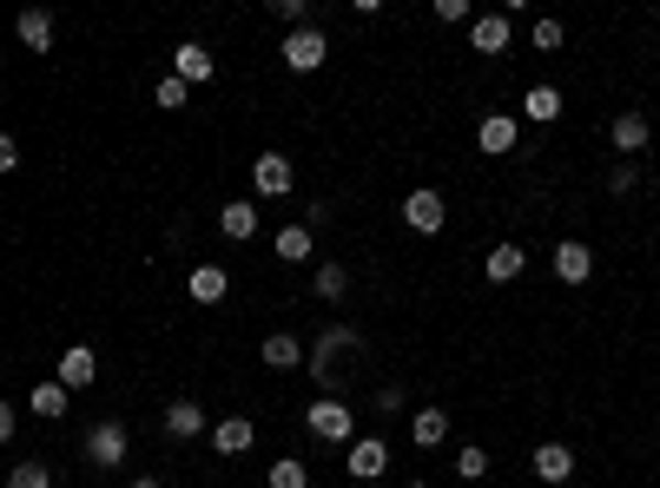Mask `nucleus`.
<instances>
[{
  "mask_svg": "<svg viewBox=\"0 0 660 488\" xmlns=\"http://www.w3.org/2000/svg\"><path fill=\"white\" fill-rule=\"evenodd\" d=\"M350 357H364V337H357L350 324H331V330L304 350V370H311V377L324 383V397H331V383H344V370H337V364H350Z\"/></svg>",
  "mask_w": 660,
  "mask_h": 488,
  "instance_id": "nucleus-1",
  "label": "nucleus"
},
{
  "mask_svg": "<svg viewBox=\"0 0 660 488\" xmlns=\"http://www.w3.org/2000/svg\"><path fill=\"white\" fill-rule=\"evenodd\" d=\"M304 430L317 436V443H357V416H350V403H337V397H317L311 410H304Z\"/></svg>",
  "mask_w": 660,
  "mask_h": 488,
  "instance_id": "nucleus-2",
  "label": "nucleus"
},
{
  "mask_svg": "<svg viewBox=\"0 0 660 488\" xmlns=\"http://www.w3.org/2000/svg\"><path fill=\"white\" fill-rule=\"evenodd\" d=\"M278 53H284V66H291V73H317V66L331 59V40H324V26H311V20H304V26H291V33L278 40Z\"/></svg>",
  "mask_w": 660,
  "mask_h": 488,
  "instance_id": "nucleus-3",
  "label": "nucleus"
},
{
  "mask_svg": "<svg viewBox=\"0 0 660 488\" xmlns=\"http://www.w3.org/2000/svg\"><path fill=\"white\" fill-rule=\"evenodd\" d=\"M79 449H86V463H93V469H119V463H126V449H132V436H126V423H119V416H106V423H86V443H79Z\"/></svg>",
  "mask_w": 660,
  "mask_h": 488,
  "instance_id": "nucleus-4",
  "label": "nucleus"
},
{
  "mask_svg": "<svg viewBox=\"0 0 660 488\" xmlns=\"http://www.w3.org/2000/svg\"><path fill=\"white\" fill-rule=\"evenodd\" d=\"M291 185H297V165L284 152H258L251 159V192L258 198H291Z\"/></svg>",
  "mask_w": 660,
  "mask_h": 488,
  "instance_id": "nucleus-5",
  "label": "nucleus"
},
{
  "mask_svg": "<svg viewBox=\"0 0 660 488\" xmlns=\"http://www.w3.org/2000/svg\"><path fill=\"white\" fill-rule=\"evenodd\" d=\"M403 225H410V231H423V238H436V231L450 225V205H443V192H436V185H416V192L403 198Z\"/></svg>",
  "mask_w": 660,
  "mask_h": 488,
  "instance_id": "nucleus-6",
  "label": "nucleus"
},
{
  "mask_svg": "<svg viewBox=\"0 0 660 488\" xmlns=\"http://www.w3.org/2000/svg\"><path fill=\"white\" fill-rule=\"evenodd\" d=\"M344 469H350V482H377V476H390V443H383V436H357V443L344 449Z\"/></svg>",
  "mask_w": 660,
  "mask_h": 488,
  "instance_id": "nucleus-7",
  "label": "nucleus"
},
{
  "mask_svg": "<svg viewBox=\"0 0 660 488\" xmlns=\"http://www.w3.org/2000/svg\"><path fill=\"white\" fill-rule=\"evenodd\" d=\"M218 73V59L198 46V40H185V46H172V79H185V86H205Z\"/></svg>",
  "mask_w": 660,
  "mask_h": 488,
  "instance_id": "nucleus-8",
  "label": "nucleus"
},
{
  "mask_svg": "<svg viewBox=\"0 0 660 488\" xmlns=\"http://www.w3.org/2000/svg\"><path fill=\"white\" fill-rule=\"evenodd\" d=\"M555 278H562V284H588V278H595V251H588L582 238H562V245H555Z\"/></svg>",
  "mask_w": 660,
  "mask_h": 488,
  "instance_id": "nucleus-9",
  "label": "nucleus"
},
{
  "mask_svg": "<svg viewBox=\"0 0 660 488\" xmlns=\"http://www.w3.org/2000/svg\"><path fill=\"white\" fill-rule=\"evenodd\" d=\"M165 436H172V443H192V436H212V423H205V410H198L192 397H178V403H165Z\"/></svg>",
  "mask_w": 660,
  "mask_h": 488,
  "instance_id": "nucleus-10",
  "label": "nucleus"
},
{
  "mask_svg": "<svg viewBox=\"0 0 660 488\" xmlns=\"http://www.w3.org/2000/svg\"><path fill=\"white\" fill-rule=\"evenodd\" d=\"M535 476H542V488L575 482V449H569V443H542V449H535Z\"/></svg>",
  "mask_w": 660,
  "mask_h": 488,
  "instance_id": "nucleus-11",
  "label": "nucleus"
},
{
  "mask_svg": "<svg viewBox=\"0 0 660 488\" xmlns=\"http://www.w3.org/2000/svg\"><path fill=\"white\" fill-rule=\"evenodd\" d=\"M509 33H516L509 13H476V20H469V46H476V53H509Z\"/></svg>",
  "mask_w": 660,
  "mask_h": 488,
  "instance_id": "nucleus-12",
  "label": "nucleus"
},
{
  "mask_svg": "<svg viewBox=\"0 0 660 488\" xmlns=\"http://www.w3.org/2000/svg\"><path fill=\"white\" fill-rule=\"evenodd\" d=\"M516 139H522V126H516L509 112H489V119L476 126V145H483L489 159H502V152H516Z\"/></svg>",
  "mask_w": 660,
  "mask_h": 488,
  "instance_id": "nucleus-13",
  "label": "nucleus"
},
{
  "mask_svg": "<svg viewBox=\"0 0 660 488\" xmlns=\"http://www.w3.org/2000/svg\"><path fill=\"white\" fill-rule=\"evenodd\" d=\"M13 40H20L26 53H46V46H53V13H46V7H26V13L13 20Z\"/></svg>",
  "mask_w": 660,
  "mask_h": 488,
  "instance_id": "nucleus-14",
  "label": "nucleus"
},
{
  "mask_svg": "<svg viewBox=\"0 0 660 488\" xmlns=\"http://www.w3.org/2000/svg\"><path fill=\"white\" fill-rule=\"evenodd\" d=\"M608 139H615V152H648V139H654V126H648V112H621L615 126H608Z\"/></svg>",
  "mask_w": 660,
  "mask_h": 488,
  "instance_id": "nucleus-15",
  "label": "nucleus"
},
{
  "mask_svg": "<svg viewBox=\"0 0 660 488\" xmlns=\"http://www.w3.org/2000/svg\"><path fill=\"white\" fill-rule=\"evenodd\" d=\"M185 291H192V304H218V297L231 291V271H225V264H192Z\"/></svg>",
  "mask_w": 660,
  "mask_h": 488,
  "instance_id": "nucleus-16",
  "label": "nucleus"
},
{
  "mask_svg": "<svg viewBox=\"0 0 660 488\" xmlns=\"http://www.w3.org/2000/svg\"><path fill=\"white\" fill-rule=\"evenodd\" d=\"M258 357H264V370H304V344H297L291 330H271V337L258 344Z\"/></svg>",
  "mask_w": 660,
  "mask_h": 488,
  "instance_id": "nucleus-17",
  "label": "nucleus"
},
{
  "mask_svg": "<svg viewBox=\"0 0 660 488\" xmlns=\"http://www.w3.org/2000/svg\"><path fill=\"white\" fill-rule=\"evenodd\" d=\"M93 377H99V357H93L86 344H73V350L59 357V370H53V383H66V390H86Z\"/></svg>",
  "mask_w": 660,
  "mask_h": 488,
  "instance_id": "nucleus-18",
  "label": "nucleus"
},
{
  "mask_svg": "<svg viewBox=\"0 0 660 488\" xmlns=\"http://www.w3.org/2000/svg\"><path fill=\"white\" fill-rule=\"evenodd\" d=\"M258 443V423H245V416H225V423H212V449L218 456H245Z\"/></svg>",
  "mask_w": 660,
  "mask_h": 488,
  "instance_id": "nucleus-19",
  "label": "nucleus"
},
{
  "mask_svg": "<svg viewBox=\"0 0 660 488\" xmlns=\"http://www.w3.org/2000/svg\"><path fill=\"white\" fill-rule=\"evenodd\" d=\"M218 231H225L231 245H245V238H258V205H251V198H231V205L218 212Z\"/></svg>",
  "mask_w": 660,
  "mask_h": 488,
  "instance_id": "nucleus-20",
  "label": "nucleus"
},
{
  "mask_svg": "<svg viewBox=\"0 0 660 488\" xmlns=\"http://www.w3.org/2000/svg\"><path fill=\"white\" fill-rule=\"evenodd\" d=\"M483 271H489V284H516V278L529 271V251H522V245H496V251L483 258Z\"/></svg>",
  "mask_w": 660,
  "mask_h": 488,
  "instance_id": "nucleus-21",
  "label": "nucleus"
},
{
  "mask_svg": "<svg viewBox=\"0 0 660 488\" xmlns=\"http://www.w3.org/2000/svg\"><path fill=\"white\" fill-rule=\"evenodd\" d=\"M410 443H416V449L450 443V410H436V403H430V410H416V416H410Z\"/></svg>",
  "mask_w": 660,
  "mask_h": 488,
  "instance_id": "nucleus-22",
  "label": "nucleus"
},
{
  "mask_svg": "<svg viewBox=\"0 0 660 488\" xmlns=\"http://www.w3.org/2000/svg\"><path fill=\"white\" fill-rule=\"evenodd\" d=\"M522 112H529L535 126H555V119H562V93H555V86H529V93H522Z\"/></svg>",
  "mask_w": 660,
  "mask_h": 488,
  "instance_id": "nucleus-23",
  "label": "nucleus"
},
{
  "mask_svg": "<svg viewBox=\"0 0 660 488\" xmlns=\"http://www.w3.org/2000/svg\"><path fill=\"white\" fill-rule=\"evenodd\" d=\"M66 397H73L66 383H40V390L26 397V410H33L40 423H59V416H66Z\"/></svg>",
  "mask_w": 660,
  "mask_h": 488,
  "instance_id": "nucleus-24",
  "label": "nucleus"
},
{
  "mask_svg": "<svg viewBox=\"0 0 660 488\" xmlns=\"http://www.w3.org/2000/svg\"><path fill=\"white\" fill-rule=\"evenodd\" d=\"M311 245H317V231H311V225H284V231H278V258H284V264H304V258H311Z\"/></svg>",
  "mask_w": 660,
  "mask_h": 488,
  "instance_id": "nucleus-25",
  "label": "nucleus"
},
{
  "mask_svg": "<svg viewBox=\"0 0 660 488\" xmlns=\"http://www.w3.org/2000/svg\"><path fill=\"white\" fill-rule=\"evenodd\" d=\"M311 291H317L324 304H337V297L350 291V271H344V264H317V271H311Z\"/></svg>",
  "mask_w": 660,
  "mask_h": 488,
  "instance_id": "nucleus-26",
  "label": "nucleus"
},
{
  "mask_svg": "<svg viewBox=\"0 0 660 488\" xmlns=\"http://www.w3.org/2000/svg\"><path fill=\"white\" fill-rule=\"evenodd\" d=\"M264 482H271V488H311V469H304L297 456H278V463L264 469Z\"/></svg>",
  "mask_w": 660,
  "mask_h": 488,
  "instance_id": "nucleus-27",
  "label": "nucleus"
},
{
  "mask_svg": "<svg viewBox=\"0 0 660 488\" xmlns=\"http://www.w3.org/2000/svg\"><path fill=\"white\" fill-rule=\"evenodd\" d=\"M456 476H463V482H483V476H489V449H483V443H463V449H456Z\"/></svg>",
  "mask_w": 660,
  "mask_h": 488,
  "instance_id": "nucleus-28",
  "label": "nucleus"
},
{
  "mask_svg": "<svg viewBox=\"0 0 660 488\" xmlns=\"http://www.w3.org/2000/svg\"><path fill=\"white\" fill-rule=\"evenodd\" d=\"M7 488H53V469H46V463H13Z\"/></svg>",
  "mask_w": 660,
  "mask_h": 488,
  "instance_id": "nucleus-29",
  "label": "nucleus"
},
{
  "mask_svg": "<svg viewBox=\"0 0 660 488\" xmlns=\"http://www.w3.org/2000/svg\"><path fill=\"white\" fill-rule=\"evenodd\" d=\"M152 99H159V106H165V112H178V106H185V99H192V86H185V79H172V73H165V79H159V86H152Z\"/></svg>",
  "mask_w": 660,
  "mask_h": 488,
  "instance_id": "nucleus-30",
  "label": "nucleus"
},
{
  "mask_svg": "<svg viewBox=\"0 0 660 488\" xmlns=\"http://www.w3.org/2000/svg\"><path fill=\"white\" fill-rule=\"evenodd\" d=\"M529 40H535V53H555L569 33H562V20H535V26H529Z\"/></svg>",
  "mask_w": 660,
  "mask_h": 488,
  "instance_id": "nucleus-31",
  "label": "nucleus"
},
{
  "mask_svg": "<svg viewBox=\"0 0 660 488\" xmlns=\"http://www.w3.org/2000/svg\"><path fill=\"white\" fill-rule=\"evenodd\" d=\"M635 185H641V165H635V159H621V165L608 172V192H615V198H628Z\"/></svg>",
  "mask_w": 660,
  "mask_h": 488,
  "instance_id": "nucleus-32",
  "label": "nucleus"
},
{
  "mask_svg": "<svg viewBox=\"0 0 660 488\" xmlns=\"http://www.w3.org/2000/svg\"><path fill=\"white\" fill-rule=\"evenodd\" d=\"M436 20H450V26H469L476 13H469V0H436Z\"/></svg>",
  "mask_w": 660,
  "mask_h": 488,
  "instance_id": "nucleus-33",
  "label": "nucleus"
},
{
  "mask_svg": "<svg viewBox=\"0 0 660 488\" xmlns=\"http://www.w3.org/2000/svg\"><path fill=\"white\" fill-rule=\"evenodd\" d=\"M271 13H278V20H291V26H304V13H311V7H304V0H271Z\"/></svg>",
  "mask_w": 660,
  "mask_h": 488,
  "instance_id": "nucleus-34",
  "label": "nucleus"
},
{
  "mask_svg": "<svg viewBox=\"0 0 660 488\" xmlns=\"http://www.w3.org/2000/svg\"><path fill=\"white\" fill-rule=\"evenodd\" d=\"M377 410L397 416V410H403V383H383V390H377Z\"/></svg>",
  "mask_w": 660,
  "mask_h": 488,
  "instance_id": "nucleus-35",
  "label": "nucleus"
},
{
  "mask_svg": "<svg viewBox=\"0 0 660 488\" xmlns=\"http://www.w3.org/2000/svg\"><path fill=\"white\" fill-rule=\"evenodd\" d=\"M13 165H20V145H13V139L0 132V172H13Z\"/></svg>",
  "mask_w": 660,
  "mask_h": 488,
  "instance_id": "nucleus-36",
  "label": "nucleus"
},
{
  "mask_svg": "<svg viewBox=\"0 0 660 488\" xmlns=\"http://www.w3.org/2000/svg\"><path fill=\"white\" fill-rule=\"evenodd\" d=\"M0 443H13V403L0 397Z\"/></svg>",
  "mask_w": 660,
  "mask_h": 488,
  "instance_id": "nucleus-37",
  "label": "nucleus"
},
{
  "mask_svg": "<svg viewBox=\"0 0 660 488\" xmlns=\"http://www.w3.org/2000/svg\"><path fill=\"white\" fill-rule=\"evenodd\" d=\"M126 488H159V482H152V476H132V482H126Z\"/></svg>",
  "mask_w": 660,
  "mask_h": 488,
  "instance_id": "nucleus-38",
  "label": "nucleus"
},
{
  "mask_svg": "<svg viewBox=\"0 0 660 488\" xmlns=\"http://www.w3.org/2000/svg\"><path fill=\"white\" fill-rule=\"evenodd\" d=\"M410 488H436V482H410Z\"/></svg>",
  "mask_w": 660,
  "mask_h": 488,
  "instance_id": "nucleus-39",
  "label": "nucleus"
}]
</instances>
